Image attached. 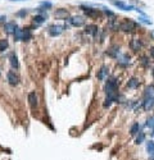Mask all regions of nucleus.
Wrapping results in <instances>:
<instances>
[{"mask_svg": "<svg viewBox=\"0 0 154 160\" xmlns=\"http://www.w3.org/2000/svg\"><path fill=\"white\" fill-rule=\"evenodd\" d=\"M85 32L89 33V35H92V36H98L99 28H98V26H95V24H89V26H86Z\"/></svg>", "mask_w": 154, "mask_h": 160, "instance_id": "obj_11", "label": "nucleus"}, {"mask_svg": "<svg viewBox=\"0 0 154 160\" xmlns=\"http://www.w3.org/2000/svg\"><path fill=\"white\" fill-rule=\"evenodd\" d=\"M107 76H108V69H107L105 66H103L99 72H98V78H99L100 81H103V79H105Z\"/></svg>", "mask_w": 154, "mask_h": 160, "instance_id": "obj_15", "label": "nucleus"}, {"mask_svg": "<svg viewBox=\"0 0 154 160\" xmlns=\"http://www.w3.org/2000/svg\"><path fill=\"white\" fill-rule=\"evenodd\" d=\"M136 27H137V24L130 19H125L123 22L119 23V30L125 31V32H131V31H134Z\"/></svg>", "mask_w": 154, "mask_h": 160, "instance_id": "obj_3", "label": "nucleus"}, {"mask_svg": "<svg viewBox=\"0 0 154 160\" xmlns=\"http://www.w3.org/2000/svg\"><path fill=\"white\" fill-rule=\"evenodd\" d=\"M149 55H150V58H152V59H154V48H150Z\"/></svg>", "mask_w": 154, "mask_h": 160, "instance_id": "obj_28", "label": "nucleus"}, {"mask_svg": "<svg viewBox=\"0 0 154 160\" xmlns=\"http://www.w3.org/2000/svg\"><path fill=\"white\" fill-rule=\"evenodd\" d=\"M26 14H27V10H26V9H23V10L18 12V13H17V17H24Z\"/></svg>", "mask_w": 154, "mask_h": 160, "instance_id": "obj_25", "label": "nucleus"}, {"mask_svg": "<svg viewBox=\"0 0 154 160\" xmlns=\"http://www.w3.org/2000/svg\"><path fill=\"white\" fill-rule=\"evenodd\" d=\"M139 86V81L136 78H131L130 81H128V83H127V87L128 88H136Z\"/></svg>", "mask_w": 154, "mask_h": 160, "instance_id": "obj_20", "label": "nucleus"}, {"mask_svg": "<svg viewBox=\"0 0 154 160\" xmlns=\"http://www.w3.org/2000/svg\"><path fill=\"white\" fill-rule=\"evenodd\" d=\"M152 74H153V78H154V69L152 70Z\"/></svg>", "mask_w": 154, "mask_h": 160, "instance_id": "obj_31", "label": "nucleus"}, {"mask_svg": "<svg viewBox=\"0 0 154 160\" xmlns=\"http://www.w3.org/2000/svg\"><path fill=\"white\" fill-rule=\"evenodd\" d=\"M105 92L108 96L114 97L116 100H118V82L116 78H109L105 86Z\"/></svg>", "mask_w": 154, "mask_h": 160, "instance_id": "obj_1", "label": "nucleus"}, {"mask_svg": "<svg viewBox=\"0 0 154 160\" xmlns=\"http://www.w3.org/2000/svg\"><path fill=\"white\" fill-rule=\"evenodd\" d=\"M68 22H69V24H72V26H75V27H81L85 24V19L81 15H73V17L68 18Z\"/></svg>", "mask_w": 154, "mask_h": 160, "instance_id": "obj_4", "label": "nucleus"}, {"mask_svg": "<svg viewBox=\"0 0 154 160\" xmlns=\"http://www.w3.org/2000/svg\"><path fill=\"white\" fill-rule=\"evenodd\" d=\"M139 130H140V126H139V123H135V124L131 127L130 133L132 134V136H135V134H137V133H139Z\"/></svg>", "mask_w": 154, "mask_h": 160, "instance_id": "obj_21", "label": "nucleus"}, {"mask_svg": "<svg viewBox=\"0 0 154 160\" xmlns=\"http://www.w3.org/2000/svg\"><path fill=\"white\" fill-rule=\"evenodd\" d=\"M14 39L15 41H23V35H24V30H21V28H17L14 31Z\"/></svg>", "mask_w": 154, "mask_h": 160, "instance_id": "obj_14", "label": "nucleus"}, {"mask_svg": "<svg viewBox=\"0 0 154 160\" xmlns=\"http://www.w3.org/2000/svg\"><path fill=\"white\" fill-rule=\"evenodd\" d=\"M110 1H112L116 7L121 8V9H123V10H132V9H135L132 5H128V4H126V3H123V1H117V0H110Z\"/></svg>", "mask_w": 154, "mask_h": 160, "instance_id": "obj_10", "label": "nucleus"}, {"mask_svg": "<svg viewBox=\"0 0 154 160\" xmlns=\"http://www.w3.org/2000/svg\"><path fill=\"white\" fill-rule=\"evenodd\" d=\"M144 140H145V134H144V132H139V134L136 137V143H143Z\"/></svg>", "mask_w": 154, "mask_h": 160, "instance_id": "obj_23", "label": "nucleus"}, {"mask_svg": "<svg viewBox=\"0 0 154 160\" xmlns=\"http://www.w3.org/2000/svg\"><path fill=\"white\" fill-rule=\"evenodd\" d=\"M146 151L149 155H154V141L146 142Z\"/></svg>", "mask_w": 154, "mask_h": 160, "instance_id": "obj_19", "label": "nucleus"}, {"mask_svg": "<svg viewBox=\"0 0 154 160\" xmlns=\"http://www.w3.org/2000/svg\"><path fill=\"white\" fill-rule=\"evenodd\" d=\"M141 63H143L144 66H149V61H148V59H146L145 57H143V58H141Z\"/></svg>", "mask_w": 154, "mask_h": 160, "instance_id": "obj_27", "label": "nucleus"}, {"mask_svg": "<svg viewBox=\"0 0 154 160\" xmlns=\"http://www.w3.org/2000/svg\"><path fill=\"white\" fill-rule=\"evenodd\" d=\"M10 66H12V68H14V69L18 68V59H17V55L15 54L10 55Z\"/></svg>", "mask_w": 154, "mask_h": 160, "instance_id": "obj_17", "label": "nucleus"}, {"mask_svg": "<svg viewBox=\"0 0 154 160\" xmlns=\"http://www.w3.org/2000/svg\"><path fill=\"white\" fill-rule=\"evenodd\" d=\"M4 19H5L4 15H0V22H1V21H4Z\"/></svg>", "mask_w": 154, "mask_h": 160, "instance_id": "obj_29", "label": "nucleus"}, {"mask_svg": "<svg viewBox=\"0 0 154 160\" xmlns=\"http://www.w3.org/2000/svg\"><path fill=\"white\" fill-rule=\"evenodd\" d=\"M153 106H154V97L145 95V99L143 101V108L145 110H149V109H152Z\"/></svg>", "mask_w": 154, "mask_h": 160, "instance_id": "obj_6", "label": "nucleus"}, {"mask_svg": "<svg viewBox=\"0 0 154 160\" xmlns=\"http://www.w3.org/2000/svg\"><path fill=\"white\" fill-rule=\"evenodd\" d=\"M63 26H57V24H54V26H50L49 27V35L53 36V37H57V36H59L62 32H63Z\"/></svg>", "mask_w": 154, "mask_h": 160, "instance_id": "obj_5", "label": "nucleus"}, {"mask_svg": "<svg viewBox=\"0 0 154 160\" xmlns=\"http://www.w3.org/2000/svg\"><path fill=\"white\" fill-rule=\"evenodd\" d=\"M45 22V15H35V17H33V23H36L39 26V24H42Z\"/></svg>", "mask_w": 154, "mask_h": 160, "instance_id": "obj_18", "label": "nucleus"}, {"mask_svg": "<svg viewBox=\"0 0 154 160\" xmlns=\"http://www.w3.org/2000/svg\"><path fill=\"white\" fill-rule=\"evenodd\" d=\"M153 134H154V128H153Z\"/></svg>", "mask_w": 154, "mask_h": 160, "instance_id": "obj_32", "label": "nucleus"}, {"mask_svg": "<svg viewBox=\"0 0 154 160\" xmlns=\"http://www.w3.org/2000/svg\"><path fill=\"white\" fill-rule=\"evenodd\" d=\"M41 7H46V8H51V3H49V1H42V3H41Z\"/></svg>", "mask_w": 154, "mask_h": 160, "instance_id": "obj_26", "label": "nucleus"}, {"mask_svg": "<svg viewBox=\"0 0 154 160\" xmlns=\"http://www.w3.org/2000/svg\"><path fill=\"white\" fill-rule=\"evenodd\" d=\"M107 54L109 55V57H112V58H117V57H118V54H119V48L117 45L110 46V48L108 49Z\"/></svg>", "mask_w": 154, "mask_h": 160, "instance_id": "obj_13", "label": "nucleus"}, {"mask_svg": "<svg viewBox=\"0 0 154 160\" xmlns=\"http://www.w3.org/2000/svg\"><path fill=\"white\" fill-rule=\"evenodd\" d=\"M130 45H131V48H132V50H134V51H139V50H140V49L144 46V44L141 42V40H139V39L131 40Z\"/></svg>", "mask_w": 154, "mask_h": 160, "instance_id": "obj_12", "label": "nucleus"}, {"mask_svg": "<svg viewBox=\"0 0 154 160\" xmlns=\"http://www.w3.org/2000/svg\"><path fill=\"white\" fill-rule=\"evenodd\" d=\"M17 30V26H15L14 22H9V23H5V31H7L8 33H14V31Z\"/></svg>", "mask_w": 154, "mask_h": 160, "instance_id": "obj_16", "label": "nucleus"}, {"mask_svg": "<svg viewBox=\"0 0 154 160\" xmlns=\"http://www.w3.org/2000/svg\"><path fill=\"white\" fill-rule=\"evenodd\" d=\"M84 10V13L87 15L89 18H99V17H101V13L98 9H94V8H91V7H87V5H81L80 7Z\"/></svg>", "mask_w": 154, "mask_h": 160, "instance_id": "obj_2", "label": "nucleus"}, {"mask_svg": "<svg viewBox=\"0 0 154 160\" xmlns=\"http://www.w3.org/2000/svg\"><path fill=\"white\" fill-rule=\"evenodd\" d=\"M7 77H8V82L10 83L12 86H17L18 85V82H19V78H18V76L15 74L14 72H8V74H7Z\"/></svg>", "mask_w": 154, "mask_h": 160, "instance_id": "obj_8", "label": "nucleus"}, {"mask_svg": "<svg viewBox=\"0 0 154 160\" xmlns=\"http://www.w3.org/2000/svg\"><path fill=\"white\" fill-rule=\"evenodd\" d=\"M7 48H8V40L7 39L0 40V51H5Z\"/></svg>", "mask_w": 154, "mask_h": 160, "instance_id": "obj_22", "label": "nucleus"}, {"mask_svg": "<svg viewBox=\"0 0 154 160\" xmlns=\"http://www.w3.org/2000/svg\"><path fill=\"white\" fill-rule=\"evenodd\" d=\"M54 15H55V18H58V19H67L69 14H68V12H67L66 9L59 8V9H57V10H55Z\"/></svg>", "mask_w": 154, "mask_h": 160, "instance_id": "obj_7", "label": "nucleus"}, {"mask_svg": "<svg viewBox=\"0 0 154 160\" xmlns=\"http://www.w3.org/2000/svg\"><path fill=\"white\" fill-rule=\"evenodd\" d=\"M146 126H148V127H150V128H154V115L152 117V118H149V119H148Z\"/></svg>", "mask_w": 154, "mask_h": 160, "instance_id": "obj_24", "label": "nucleus"}, {"mask_svg": "<svg viewBox=\"0 0 154 160\" xmlns=\"http://www.w3.org/2000/svg\"><path fill=\"white\" fill-rule=\"evenodd\" d=\"M28 104L32 109H35L37 106V95H36V92L32 91L28 94Z\"/></svg>", "mask_w": 154, "mask_h": 160, "instance_id": "obj_9", "label": "nucleus"}, {"mask_svg": "<svg viewBox=\"0 0 154 160\" xmlns=\"http://www.w3.org/2000/svg\"><path fill=\"white\" fill-rule=\"evenodd\" d=\"M10 1H23V0H10Z\"/></svg>", "mask_w": 154, "mask_h": 160, "instance_id": "obj_30", "label": "nucleus"}]
</instances>
